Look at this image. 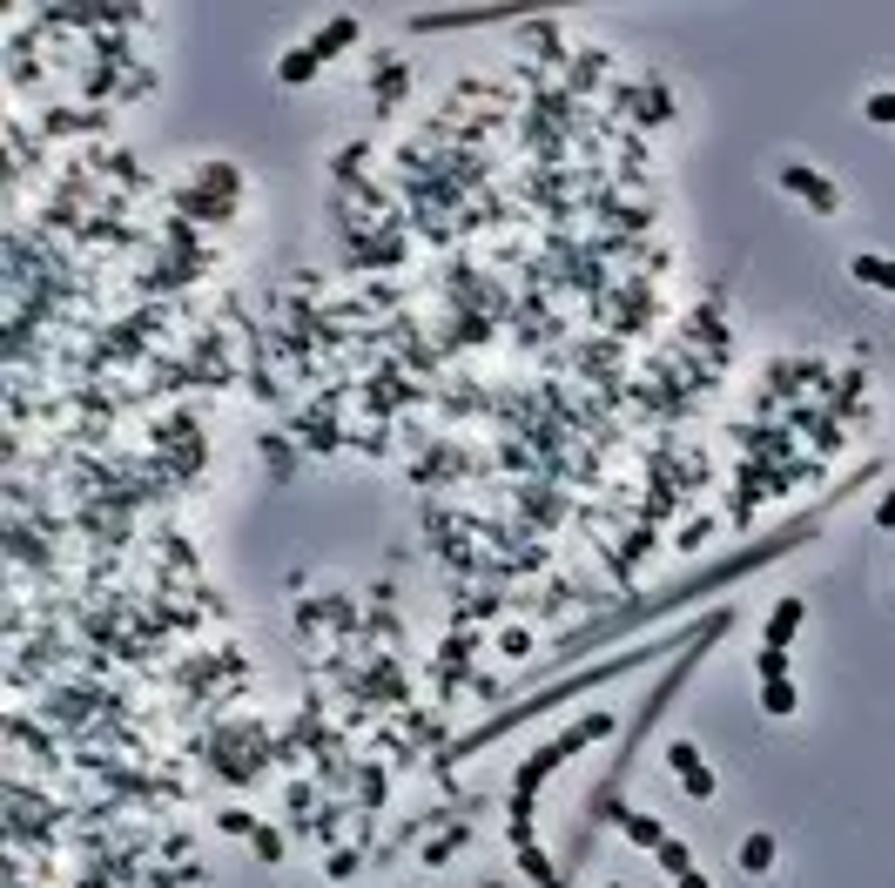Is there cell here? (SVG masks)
<instances>
[{"label": "cell", "instance_id": "6da1fadb", "mask_svg": "<svg viewBox=\"0 0 895 888\" xmlns=\"http://www.w3.org/2000/svg\"><path fill=\"white\" fill-rule=\"evenodd\" d=\"M600 733H613V714H586V720H572L553 747H539V754L519 767V775H512V822H505V828H512V848H519V855H532V848H539V841H532V794L559 775V761H572L579 747H593Z\"/></svg>", "mask_w": 895, "mask_h": 888}, {"label": "cell", "instance_id": "7a4b0ae2", "mask_svg": "<svg viewBox=\"0 0 895 888\" xmlns=\"http://www.w3.org/2000/svg\"><path fill=\"white\" fill-rule=\"evenodd\" d=\"M667 767H674V781H680L693 801H714V788H721V781H714L707 754H700L693 741H674V747H667Z\"/></svg>", "mask_w": 895, "mask_h": 888}, {"label": "cell", "instance_id": "3957f363", "mask_svg": "<svg viewBox=\"0 0 895 888\" xmlns=\"http://www.w3.org/2000/svg\"><path fill=\"white\" fill-rule=\"evenodd\" d=\"M782 188H788V196H808L822 216H835V209H842V188H835L822 169H801V162H788V169H782Z\"/></svg>", "mask_w": 895, "mask_h": 888}, {"label": "cell", "instance_id": "277c9868", "mask_svg": "<svg viewBox=\"0 0 895 888\" xmlns=\"http://www.w3.org/2000/svg\"><path fill=\"white\" fill-rule=\"evenodd\" d=\"M600 815H613V822H619V828H627V835H633L640 848H653V855H660V848H667V841H674V835H667V828H660L653 815H633V807H619V801H606V807H600Z\"/></svg>", "mask_w": 895, "mask_h": 888}, {"label": "cell", "instance_id": "5b68a950", "mask_svg": "<svg viewBox=\"0 0 895 888\" xmlns=\"http://www.w3.org/2000/svg\"><path fill=\"white\" fill-rule=\"evenodd\" d=\"M801 620H808V599H782V606L767 612V633H761V646H782V653H788V640L801 633Z\"/></svg>", "mask_w": 895, "mask_h": 888}, {"label": "cell", "instance_id": "8992f818", "mask_svg": "<svg viewBox=\"0 0 895 888\" xmlns=\"http://www.w3.org/2000/svg\"><path fill=\"white\" fill-rule=\"evenodd\" d=\"M848 277L862 283V290H888V296H895V256H869V250H862V256H848Z\"/></svg>", "mask_w": 895, "mask_h": 888}, {"label": "cell", "instance_id": "52a82bcc", "mask_svg": "<svg viewBox=\"0 0 895 888\" xmlns=\"http://www.w3.org/2000/svg\"><path fill=\"white\" fill-rule=\"evenodd\" d=\"M277 82H283V88H303V82H317V54H310V41H303V48H290V54L277 61Z\"/></svg>", "mask_w": 895, "mask_h": 888}, {"label": "cell", "instance_id": "ba28073f", "mask_svg": "<svg viewBox=\"0 0 895 888\" xmlns=\"http://www.w3.org/2000/svg\"><path fill=\"white\" fill-rule=\"evenodd\" d=\"M795 707H801V701H795V680H767V686H761V714H767V720H788Z\"/></svg>", "mask_w": 895, "mask_h": 888}, {"label": "cell", "instance_id": "9c48e42d", "mask_svg": "<svg viewBox=\"0 0 895 888\" xmlns=\"http://www.w3.org/2000/svg\"><path fill=\"white\" fill-rule=\"evenodd\" d=\"M774 868V835H748L741 841V875L754 881V875H767Z\"/></svg>", "mask_w": 895, "mask_h": 888}, {"label": "cell", "instance_id": "30bf717a", "mask_svg": "<svg viewBox=\"0 0 895 888\" xmlns=\"http://www.w3.org/2000/svg\"><path fill=\"white\" fill-rule=\"evenodd\" d=\"M350 41H358V21L343 14V21H330V34H317V41H310V54H317V61H330V54H337V48H350Z\"/></svg>", "mask_w": 895, "mask_h": 888}, {"label": "cell", "instance_id": "8fae6325", "mask_svg": "<svg viewBox=\"0 0 895 888\" xmlns=\"http://www.w3.org/2000/svg\"><path fill=\"white\" fill-rule=\"evenodd\" d=\"M862 122H875V129H895V88H875V95H862Z\"/></svg>", "mask_w": 895, "mask_h": 888}, {"label": "cell", "instance_id": "7c38bea8", "mask_svg": "<svg viewBox=\"0 0 895 888\" xmlns=\"http://www.w3.org/2000/svg\"><path fill=\"white\" fill-rule=\"evenodd\" d=\"M754 680H761V686H767V680H788V653H782V646H761V653H754Z\"/></svg>", "mask_w": 895, "mask_h": 888}, {"label": "cell", "instance_id": "4fadbf2b", "mask_svg": "<svg viewBox=\"0 0 895 888\" xmlns=\"http://www.w3.org/2000/svg\"><path fill=\"white\" fill-rule=\"evenodd\" d=\"M660 868H667V875L680 881V875H693V855H687L680 841H667V848H660Z\"/></svg>", "mask_w": 895, "mask_h": 888}, {"label": "cell", "instance_id": "5bb4252c", "mask_svg": "<svg viewBox=\"0 0 895 888\" xmlns=\"http://www.w3.org/2000/svg\"><path fill=\"white\" fill-rule=\"evenodd\" d=\"M875 525H888V532H895V491H882V506H875Z\"/></svg>", "mask_w": 895, "mask_h": 888}, {"label": "cell", "instance_id": "9a60e30c", "mask_svg": "<svg viewBox=\"0 0 895 888\" xmlns=\"http://www.w3.org/2000/svg\"><path fill=\"white\" fill-rule=\"evenodd\" d=\"M674 888H707V875H680V881H674Z\"/></svg>", "mask_w": 895, "mask_h": 888}, {"label": "cell", "instance_id": "2e32d148", "mask_svg": "<svg viewBox=\"0 0 895 888\" xmlns=\"http://www.w3.org/2000/svg\"><path fill=\"white\" fill-rule=\"evenodd\" d=\"M613 888H619V881H613Z\"/></svg>", "mask_w": 895, "mask_h": 888}]
</instances>
